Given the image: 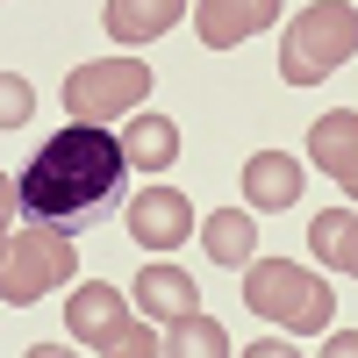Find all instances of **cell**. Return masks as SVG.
Wrapping results in <instances>:
<instances>
[{"label": "cell", "mask_w": 358, "mask_h": 358, "mask_svg": "<svg viewBox=\"0 0 358 358\" xmlns=\"http://www.w3.org/2000/svg\"><path fill=\"white\" fill-rule=\"evenodd\" d=\"M122 136L108 122H72L57 129L36 158L22 165L15 194H22V222H43V229H94L122 208Z\"/></svg>", "instance_id": "6da1fadb"}, {"label": "cell", "mask_w": 358, "mask_h": 358, "mask_svg": "<svg viewBox=\"0 0 358 358\" xmlns=\"http://www.w3.org/2000/svg\"><path fill=\"white\" fill-rule=\"evenodd\" d=\"M358 50V15L351 0H308L280 36V79L287 86H322L344 57Z\"/></svg>", "instance_id": "7a4b0ae2"}, {"label": "cell", "mask_w": 358, "mask_h": 358, "mask_svg": "<svg viewBox=\"0 0 358 358\" xmlns=\"http://www.w3.org/2000/svg\"><path fill=\"white\" fill-rule=\"evenodd\" d=\"M244 301L265 315V322H280V330L294 337H315V330H330V287H322L308 265H294V258H251L244 265Z\"/></svg>", "instance_id": "3957f363"}, {"label": "cell", "mask_w": 358, "mask_h": 358, "mask_svg": "<svg viewBox=\"0 0 358 358\" xmlns=\"http://www.w3.org/2000/svg\"><path fill=\"white\" fill-rule=\"evenodd\" d=\"M72 273H79L72 236H65V229H43V222H22L15 244L0 251V301H8V308H29V301H43L50 287H65Z\"/></svg>", "instance_id": "277c9868"}, {"label": "cell", "mask_w": 358, "mask_h": 358, "mask_svg": "<svg viewBox=\"0 0 358 358\" xmlns=\"http://www.w3.org/2000/svg\"><path fill=\"white\" fill-rule=\"evenodd\" d=\"M65 330H72V344L108 351V358H151V351H165L151 330H136V322L122 315V294L115 287H79L65 301Z\"/></svg>", "instance_id": "5b68a950"}, {"label": "cell", "mask_w": 358, "mask_h": 358, "mask_svg": "<svg viewBox=\"0 0 358 358\" xmlns=\"http://www.w3.org/2000/svg\"><path fill=\"white\" fill-rule=\"evenodd\" d=\"M143 94H151V65L143 57H101V65H79L65 79V108L79 122H108V115L136 108Z\"/></svg>", "instance_id": "8992f818"}, {"label": "cell", "mask_w": 358, "mask_h": 358, "mask_svg": "<svg viewBox=\"0 0 358 358\" xmlns=\"http://www.w3.org/2000/svg\"><path fill=\"white\" fill-rule=\"evenodd\" d=\"M122 222H129V236H136L143 251H172L179 236H194V201L179 194V187H143Z\"/></svg>", "instance_id": "52a82bcc"}, {"label": "cell", "mask_w": 358, "mask_h": 358, "mask_svg": "<svg viewBox=\"0 0 358 358\" xmlns=\"http://www.w3.org/2000/svg\"><path fill=\"white\" fill-rule=\"evenodd\" d=\"M308 165H315V172H330L337 187L358 201V115H351V108L315 115V129H308Z\"/></svg>", "instance_id": "ba28073f"}, {"label": "cell", "mask_w": 358, "mask_h": 358, "mask_svg": "<svg viewBox=\"0 0 358 358\" xmlns=\"http://www.w3.org/2000/svg\"><path fill=\"white\" fill-rule=\"evenodd\" d=\"M265 22H280V0H194V29H201L208 50H229V43L258 36Z\"/></svg>", "instance_id": "9c48e42d"}, {"label": "cell", "mask_w": 358, "mask_h": 358, "mask_svg": "<svg viewBox=\"0 0 358 358\" xmlns=\"http://www.w3.org/2000/svg\"><path fill=\"white\" fill-rule=\"evenodd\" d=\"M129 294H136V308H143V315H158V322L194 315V308H201V287L179 273V265H143V273L129 280Z\"/></svg>", "instance_id": "30bf717a"}, {"label": "cell", "mask_w": 358, "mask_h": 358, "mask_svg": "<svg viewBox=\"0 0 358 358\" xmlns=\"http://www.w3.org/2000/svg\"><path fill=\"white\" fill-rule=\"evenodd\" d=\"M301 187H308V172L294 165L287 151H258V158L244 165V201H251V208H294Z\"/></svg>", "instance_id": "8fae6325"}, {"label": "cell", "mask_w": 358, "mask_h": 358, "mask_svg": "<svg viewBox=\"0 0 358 358\" xmlns=\"http://www.w3.org/2000/svg\"><path fill=\"white\" fill-rule=\"evenodd\" d=\"M179 8H187V0H108L101 22H108L115 43H151V36H165L179 22Z\"/></svg>", "instance_id": "7c38bea8"}, {"label": "cell", "mask_w": 358, "mask_h": 358, "mask_svg": "<svg viewBox=\"0 0 358 358\" xmlns=\"http://www.w3.org/2000/svg\"><path fill=\"white\" fill-rule=\"evenodd\" d=\"M122 158H129V172H172L179 165V129L165 115H136V122H122Z\"/></svg>", "instance_id": "4fadbf2b"}, {"label": "cell", "mask_w": 358, "mask_h": 358, "mask_svg": "<svg viewBox=\"0 0 358 358\" xmlns=\"http://www.w3.org/2000/svg\"><path fill=\"white\" fill-rule=\"evenodd\" d=\"M308 251L330 265V273H351V280H358V215H351V208L315 215V222H308Z\"/></svg>", "instance_id": "5bb4252c"}, {"label": "cell", "mask_w": 358, "mask_h": 358, "mask_svg": "<svg viewBox=\"0 0 358 358\" xmlns=\"http://www.w3.org/2000/svg\"><path fill=\"white\" fill-rule=\"evenodd\" d=\"M201 244H208L215 265H251V258H258V222L236 215V208H222V215L201 222Z\"/></svg>", "instance_id": "9a60e30c"}, {"label": "cell", "mask_w": 358, "mask_h": 358, "mask_svg": "<svg viewBox=\"0 0 358 358\" xmlns=\"http://www.w3.org/2000/svg\"><path fill=\"white\" fill-rule=\"evenodd\" d=\"M165 351H172V358H179V351H194V358H222V351H236V344H229L222 322H208V315L194 308V315H172V322H165Z\"/></svg>", "instance_id": "2e32d148"}, {"label": "cell", "mask_w": 358, "mask_h": 358, "mask_svg": "<svg viewBox=\"0 0 358 358\" xmlns=\"http://www.w3.org/2000/svg\"><path fill=\"white\" fill-rule=\"evenodd\" d=\"M29 108H36V86L15 79V72H0V129H22Z\"/></svg>", "instance_id": "e0dca14e"}, {"label": "cell", "mask_w": 358, "mask_h": 358, "mask_svg": "<svg viewBox=\"0 0 358 358\" xmlns=\"http://www.w3.org/2000/svg\"><path fill=\"white\" fill-rule=\"evenodd\" d=\"M15 215H22V194H15V179L0 172V251L15 244Z\"/></svg>", "instance_id": "ac0fdd59"}, {"label": "cell", "mask_w": 358, "mask_h": 358, "mask_svg": "<svg viewBox=\"0 0 358 358\" xmlns=\"http://www.w3.org/2000/svg\"><path fill=\"white\" fill-rule=\"evenodd\" d=\"M322 351H330V358H358V330H337V337L322 344Z\"/></svg>", "instance_id": "d6986e66"}]
</instances>
